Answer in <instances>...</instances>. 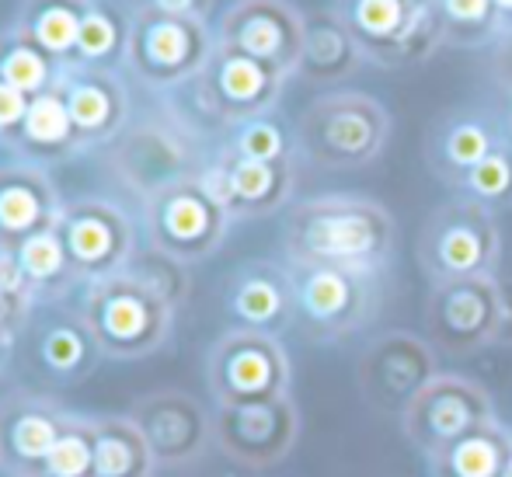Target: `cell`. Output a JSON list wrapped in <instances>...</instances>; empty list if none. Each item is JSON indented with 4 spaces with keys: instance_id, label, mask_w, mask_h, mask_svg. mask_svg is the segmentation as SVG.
Returning <instances> with one entry per match:
<instances>
[{
    "instance_id": "ab89813d",
    "label": "cell",
    "mask_w": 512,
    "mask_h": 477,
    "mask_svg": "<svg viewBox=\"0 0 512 477\" xmlns=\"http://www.w3.org/2000/svg\"><path fill=\"white\" fill-rule=\"evenodd\" d=\"M32 303L18 300V296H11L4 286H0V331L11 338H21L25 335V328L32 324Z\"/></svg>"
},
{
    "instance_id": "f1b7e54d",
    "label": "cell",
    "mask_w": 512,
    "mask_h": 477,
    "mask_svg": "<svg viewBox=\"0 0 512 477\" xmlns=\"http://www.w3.org/2000/svg\"><path fill=\"white\" fill-rule=\"evenodd\" d=\"M335 11L342 14L356 42L363 46L366 63L391 70L394 49H398L411 18V7L405 0H338Z\"/></svg>"
},
{
    "instance_id": "60d3db41",
    "label": "cell",
    "mask_w": 512,
    "mask_h": 477,
    "mask_svg": "<svg viewBox=\"0 0 512 477\" xmlns=\"http://www.w3.org/2000/svg\"><path fill=\"white\" fill-rule=\"evenodd\" d=\"M140 7H150V11H157V14H171V18L209 21L216 0H140Z\"/></svg>"
},
{
    "instance_id": "7402d4cb",
    "label": "cell",
    "mask_w": 512,
    "mask_h": 477,
    "mask_svg": "<svg viewBox=\"0 0 512 477\" xmlns=\"http://www.w3.org/2000/svg\"><path fill=\"white\" fill-rule=\"evenodd\" d=\"M227 314L234 328L265 331V335H283L297 321V296H293V276L286 262L255 258L244 262L227 279Z\"/></svg>"
},
{
    "instance_id": "4dcf8cb0",
    "label": "cell",
    "mask_w": 512,
    "mask_h": 477,
    "mask_svg": "<svg viewBox=\"0 0 512 477\" xmlns=\"http://www.w3.org/2000/svg\"><path fill=\"white\" fill-rule=\"evenodd\" d=\"M91 436H95V477H154L161 471L129 415H91Z\"/></svg>"
},
{
    "instance_id": "f546056e",
    "label": "cell",
    "mask_w": 512,
    "mask_h": 477,
    "mask_svg": "<svg viewBox=\"0 0 512 477\" xmlns=\"http://www.w3.org/2000/svg\"><path fill=\"white\" fill-rule=\"evenodd\" d=\"M18 262H21V269H25L28 286H32L39 307H46V303H63L84 289L81 276H77L74 265H70L67 244H63L56 227L39 230V234H32L28 241H21Z\"/></svg>"
},
{
    "instance_id": "bcb514c9",
    "label": "cell",
    "mask_w": 512,
    "mask_h": 477,
    "mask_svg": "<svg viewBox=\"0 0 512 477\" xmlns=\"http://www.w3.org/2000/svg\"><path fill=\"white\" fill-rule=\"evenodd\" d=\"M502 477H512V457H509V467H506V474H502Z\"/></svg>"
},
{
    "instance_id": "e575fe53",
    "label": "cell",
    "mask_w": 512,
    "mask_h": 477,
    "mask_svg": "<svg viewBox=\"0 0 512 477\" xmlns=\"http://www.w3.org/2000/svg\"><path fill=\"white\" fill-rule=\"evenodd\" d=\"M32 477H95V436H91V415L74 411L49 450V457L39 464Z\"/></svg>"
},
{
    "instance_id": "4fadbf2b",
    "label": "cell",
    "mask_w": 512,
    "mask_h": 477,
    "mask_svg": "<svg viewBox=\"0 0 512 477\" xmlns=\"http://www.w3.org/2000/svg\"><path fill=\"white\" fill-rule=\"evenodd\" d=\"M300 439V408L293 397L251 404H213V443L248 471L279 467Z\"/></svg>"
},
{
    "instance_id": "d6a6232c",
    "label": "cell",
    "mask_w": 512,
    "mask_h": 477,
    "mask_svg": "<svg viewBox=\"0 0 512 477\" xmlns=\"http://www.w3.org/2000/svg\"><path fill=\"white\" fill-rule=\"evenodd\" d=\"M443 21L446 46L453 49H478L495 46L502 35V21L495 14L492 0H432Z\"/></svg>"
},
{
    "instance_id": "4316f807",
    "label": "cell",
    "mask_w": 512,
    "mask_h": 477,
    "mask_svg": "<svg viewBox=\"0 0 512 477\" xmlns=\"http://www.w3.org/2000/svg\"><path fill=\"white\" fill-rule=\"evenodd\" d=\"M91 0H25L7 35L53 56L60 67L74 63L77 35Z\"/></svg>"
},
{
    "instance_id": "7dc6e473",
    "label": "cell",
    "mask_w": 512,
    "mask_h": 477,
    "mask_svg": "<svg viewBox=\"0 0 512 477\" xmlns=\"http://www.w3.org/2000/svg\"><path fill=\"white\" fill-rule=\"evenodd\" d=\"M509 126H512V115H509Z\"/></svg>"
},
{
    "instance_id": "f35d334b",
    "label": "cell",
    "mask_w": 512,
    "mask_h": 477,
    "mask_svg": "<svg viewBox=\"0 0 512 477\" xmlns=\"http://www.w3.org/2000/svg\"><path fill=\"white\" fill-rule=\"evenodd\" d=\"M28 95H21L18 88H11V84L0 81V143H7L14 133H18V126L25 122V112H28Z\"/></svg>"
},
{
    "instance_id": "ac0fdd59",
    "label": "cell",
    "mask_w": 512,
    "mask_h": 477,
    "mask_svg": "<svg viewBox=\"0 0 512 477\" xmlns=\"http://www.w3.org/2000/svg\"><path fill=\"white\" fill-rule=\"evenodd\" d=\"M206 192L230 213V220H262L290 206L297 192V161H251L227 147L209 154L199 175Z\"/></svg>"
},
{
    "instance_id": "603a6c76",
    "label": "cell",
    "mask_w": 512,
    "mask_h": 477,
    "mask_svg": "<svg viewBox=\"0 0 512 477\" xmlns=\"http://www.w3.org/2000/svg\"><path fill=\"white\" fill-rule=\"evenodd\" d=\"M63 202L49 168L32 161L0 164V248L18 251L32 234L56 227Z\"/></svg>"
},
{
    "instance_id": "83f0119b",
    "label": "cell",
    "mask_w": 512,
    "mask_h": 477,
    "mask_svg": "<svg viewBox=\"0 0 512 477\" xmlns=\"http://www.w3.org/2000/svg\"><path fill=\"white\" fill-rule=\"evenodd\" d=\"M512 457V429L502 418L478 425L429 457L432 477H502Z\"/></svg>"
},
{
    "instance_id": "6da1fadb",
    "label": "cell",
    "mask_w": 512,
    "mask_h": 477,
    "mask_svg": "<svg viewBox=\"0 0 512 477\" xmlns=\"http://www.w3.org/2000/svg\"><path fill=\"white\" fill-rule=\"evenodd\" d=\"M394 244L398 223L391 209L366 195H314L293 202L283 220V255L290 265H335L384 276Z\"/></svg>"
},
{
    "instance_id": "52a82bcc",
    "label": "cell",
    "mask_w": 512,
    "mask_h": 477,
    "mask_svg": "<svg viewBox=\"0 0 512 477\" xmlns=\"http://www.w3.org/2000/svg\"><path fill=\"white\" fill-rule=\"evenodd\" d=\"M105 150L112 175L140 195V202L168 189V185L196 178L209 164L199 133L175 112L168 119H161V115H150L140 122L129 119V126Z\"/></svg>"
},
{
    "instance_id": "e0dca14e",
    "label": "cell",
    "mask_w": 512,
    "mask_h": 477,
    "mask_svg": "<svg viewBox=\"0 0 512 477\" xmlns=\"http://www.w3.org/2000/svg\"><path fill=\"white\" fill-rule=\"evenodd\" d=\"M126 415L143 432L161 471L199 464L209 446H216L213 408H206L189 390L164 387L154 390V394H143L140 401H133Z\"/></svg>"
},
{
    "instance_id": "2e32d148",
    "label": "cell",
    "mask_w": 512,
    "mask_h": 477,
    "mask_svg": "<svg viewBox=\"0 0 512 477\" xmlns=\"http://www.w3.org/2000/svg\"><path fill=\"white\" fill-rule=\"evenodd\" d=\"M213 28L216 42L279 70L283 77H297L307 14L293 0H234Z\"/></svg>"
},
{
    "instance_id": "1f68e13d",
    "label": "cell",
    "mask_w": 512,
    "mask_h": 477,
    "mask_svg": "<svg viewBox=\"0 0 512 477\" xmlns=\"http://www.w3.org/2000/svg\"><path fill=\"white\" fill-rule=\"evenodd\" d=\"M129 21H133V14L115 11L105 0H91L81 21V35H77L74 63H81V67L122 70L126 42H129Z\"/></svg>"
},
{
    "instance_id": "836d02e7",
    "label": "cell",
    "mask_w": 512,
    "mask_h": 477,
    "mask_svg": "<svg viewBox=\"0 0 512 477\" xmlns=\"http://www.w3.org/2000/svg\"><path fill=\"white\" fill-rule=\"evenodd\" d=\"M60 70V63L42 53V49L28 46V42L14 39L7 32L0 35V81L18 88L21 95H46L60 81Z\"/></svg>"
},
{
    "instance_id": "7c38bea8",
    "label": "cell",
    "mask_w": 512,
    "mask_h": 477,
    "mask_svg": "<svg viewBox=\"0 0 512 477\" xmlns=\"http://www.w3.org/2000/svg\"><path fill=\"white\" fill-rule=\"evenodd\" d=\"M499 310V276L439 283L429 289L422 307L425 338L443 356H478L499 342Z\"/></svg>"
},
{
    "instance_id": "9c48e42d",
    "label": "cell",
    "mask_w": 512,
    "mask_h": 477,
    "mask_svg": "<svg viewBox=\"0 0 512 477\" xmlns=\"http://www.w3.org/2000/svg\"><path fill=\"white\" fill-rule=\"evenodd\" d=\"M199 175L168 185L140 202L143 244L182 265H199L216 255L234 227L230 213L206 192Z\"/></svg>"
},
{
    "instance_id": "30bf717a",
    "label": "cell",
    "mask_w": 512,
    "mask_h": 477,
    "mask_svg": "<svg viewBox=\"0 0 512 477\" xmlns=\"http://www.w3.org/2000/svg\"><path fill=\"white\" fill-rule=\"evenodd\" d=\"M293 363L279 335L230 328L206 352V390L213 404H251L290 397Z\"/></svg>"
},
{
    "instance_id": "cb8c5ba5",
    "label": "cell",
    "mask_w": 512,
    "mask_h": 477,
    "mask_svg": "<svg viewBox=\"0 0 512 477\" xmlns=\"http://www.w3.org/2000/svg\"><path fill=\"white\" fill-rule=\"evenodd\" d=\"M363 63V46L335 7H321V11L307 14L297 77H304L307 84H342L352 74H359Z\"/></svg>"
},
{
    "instance_id": "8992f818",
    "label": "cell",
    "mask_w": 512,
    "mask_h": 477,
    "mask_svg": "<svg viewBox=\"0 0 512 477\" xmlns=\"http://www.w3.org/2000/svg\"><path fill=\"white\" fill-rule=\"evenodd\" d=\"M213 49L216 28L209 21L171 18V14H157L150 7H136L133 21H129L122 70L157 95H175L178 88L203 74Z\"/></svg>"
},
{
    "instance_id": "5b68a950",
    "label": "cell",
    "mask_w": 512,
    "mask_h": 477,
    "mask_svg": "<svg viewBox=\"0 0 512 477\" xmlns=\"http://www.w3.org/2000/svg\"><path fill=\"white\" fill-rule=\"evenodd\" d=\"M415 258L429 286L453 283V279L499 276L502 262V230L492 209L481 202L453 195L436 206L422 223L415 244Z\"/></svg>"
},
{
    "instance_id": "d4e9b609",
    "label": "cell",
    "mask_w": 512,
    "mask_h": 477,
    "mask_svg": "<svg viewBox=\"0 0 512 477\" xmlns=\"http://www.w3.org/2000/svg\"><path fill=\"white\" fill-rule=\"evenodd\" d=\"M7 147L18 154V161H32L42 164V168L88 150L81 133H77L74 119H70V108L63 101L60 88H49L46 95H35L28 101L25 122L7 140Z\"/></svg>"
},
{
    "instance_id": "7a4b0ae2",
    "label": "cell",
    "mask_w": 512,
    "mask_h": 477,
    "mask_svg": "<svg viewBox=\"0 0 512 477\" xmlns=\"http://www.w3.org/2000/svg\"><path fill=\"white\" fill-rule=\"evenodd\" d=\"M77 314L105 359H147L168 349L178 307L133 269L95 279L77 296Z\"/></svg>"
},
{
    "instance_id": "74e56055",
    "label": "cell",
    "mask_w": 512,
    "mask_h": 477,
    "mask_svg": "<svg viewBox=\"0 0 512 477\" xmlns=\"http://www.w3.org/2000/svg\"><path fill=\"white\" fill-rule=\"evenodd\" d=\"M446 46V35H443V21H439V11L432 0L425 4L411 7V18H408V28L401 35L398 49H394V63L391 70H401V67H418V63L432 60L439 49Z\"/></svg>"
},
{
    "instance_id": "7bdbcfd3",
    "label": "cell",
    "mask_w": 512,
    "mask_h": 477,
    "mask_svg": "<svg viewBox=\"0 0 512 477\" xmlns=\"http://www.w3.org/2000/svg\"><path fill=\"white\" fill-rule=\"evenodd\" d=\"M499 300L502 310H499V342L495 345H509L512 349V279L499 276Z\"/></svg>"
},
{
    "instance_id": "ee69618b",
    "label": "cell",
    "mask_w": 512,
    "mask_h": 477,
    "mask_svg": "<svg viewBox=\"0 0 512 477\" xmlns=\"http://www.w3.org/2000/svg\"><path fill=\"white\" fill-rule=\"evenodd\" d=\"M14 345H18V338H11V335H4V331H0V377H4L7 366H11Z\"/></svg>"
},
{
    "instance_id": "d6986e66",
    "label": "cell",
    "mask_w": 512,
    "mask_h": 477,
    "mask_svg": "<svg viewBox=\"0 0 512 477\" xmlns=\"http://www.w3.org/2000/svg\"><path fill=\"white\" fill-rule=\"evenodd\" d=\"M74 411L53 394L14 390L0 397V474L32 477L63 436Z\"/></svg>"
},
{
    "instance_id": "3957f363",
    "label": "cell",
    "mask_w": 512,
    "mask_h": 477,
    "mask_svg": "<svg viewBox=\"0 0 512 477\" xmlns=\"http://www.w3.org/2000/svg\"><path fill=\"white\" fill-rule=\"evenodd\" d=\"M297 154L324 171L373 164L391 140V112L366 91L338 88L317 95L297 119Z\"/></svg>"
},
{
    "instance_id": "8d00e7d4",
    "label": "cell",
    "mask_w": 512,
    "mask_h": 477,
    "mask_svg": "<svg viewBox=\"0 0 512 477\" xmlns=\"http://www.w3.org/2000/svg\"><path fill=\"white\" fill-rule=\"evenodd\" d=\"M457 195L481 202L492 213L512 209V140L492 150L474 171H467L464 182L457 185Z\"/></svg>"
},
{
    "instance_id": "44dd1931",
    "label": "cell",
    "mask_w": 512,
    "mask_h": 477,
    "mask_svg": "<svg viewBox=\"0 0 512 477\" xmlns=\"http://www.w3.org/2000/svg\"><path fill=\"white\" fill-rule=\"evenodd\" d=\"M60 88L63 101L70 108L77 133H81L84 147L98 150L108 147L122 129L133 119L129 108V88L122 70H105V67H81V63H67L60 70Z\"/></svg>"
},
{
    "instance_id": "9a60e30c",
    "label": "cell",
    "mask_w": 512,
    "mask_h": 477,
    "mask_svg": "<svg viewBox=\"0 0 512 477\" xmlns=\"http://www.w3.org/2000/svg\"><path fill=\"white\" fill-rule=\"evenodd\" d=\"M495 401L478 380L460 373H436L422 387V394L401 415V432L425 460L450 446L453 439L467 436L478 425L495 422Z\"/></svg>"
},
{
    "instance_id": "d590c367",
    "label": "cell",
    "mask_w": 512,
    "mask_h": 477,
    "mask_svg": "<svg viewBox=\"0 0 512 477\" xmlns=\"http://www.w3.org/2000/svg\"><path fill=\"white\" fill-rule=\"evenodd\" d=\"M220 147H227L237 157H251V161H297L300 157L297 140L286 133V126L276 115L241 122L237 129H230Z\"/></svg>"
},
{
    "instance_id": "ba28073f",
    "label": "cell",
    "mask_w": 512,
    "mask_h": 477,
    "mask_svg": "<svg viewBox=\"0 0 512 477\" xmlns=\"http://www.w3.org/2000/svg\"><path fill=\"white\" fill-rule=\"evenodd\" d=\"M290 276L297 296L293 324L310 342H338L356 335L384 307V276L335 265H290Z\"/></svg>"
},
{
    "instance_id": "8fae6325",
    "label": "cell",
    "mask_w": 512,
    "mask_h": 477,
    "mask_svg": "<svg viewBox=\"0 0 512 477\" xmlns=\"http://www.w3.org/2000/svg\"><path fill=\"white\" fill-rule=\"evenodd\" d=\"M56 230L84 286L122 272L143 248L140 223L133 220V213L105 195H81L63 202Z\"/></svg>"
},
{
    "instance_id": "5bb4252c",
    "label": "cell",
    "mask_w": 512,
    "mask_h": 477,
    "mask_svg": "<svg viewBox=\"0 0 512 477\" xmlns=\"http://www.w3.org/2000/svg\"><path fill=\"white\" fill-rule=\"evenodd\" d=\"M439 373V356L425 335L415 331H380L370 338L356 363V383L363 401L380 415H405L422 387Z\"/></svg>"
},
{
    "instance_id": "484cf974",
    "label": "cell",
    "mask_w": 512,
    "mask_h": 477,
    "mask_svg": "<svg viewBox=\"0 0 512 477\" xmlns=\"http://www.w3.org/2000/svg\"><path fill=\"white\" fill-rule=\"evenodd\" d=\"M102 349L95 345L91 331L84 328L81 314L46 317L35 331V363L56 383H81L102 366Z\"/></svg>"
},
{
    "instance_id": "f6af8a7d",
    "label": "cell",
    "mask_w": 512,
    "mask_h": 477,
    "mask_svg": "<svg viewBox=\"0 0 512 477\" xmlns=\"http://www.w3.org/2000/svg\"><path fill=\"white\" fill-rule=\"evenodd\" d=\"M495 4V14L502 21V32H512V0H492Z\"/></svg>"
},
{
    "instance_id": "b9f144b4",
    "label": "cell",
    "mask_w": 512,
    "mask_h": 477,
    "mask_svg": "<svg viewBox=\"0 0 512 477\" xmlns=\"http://www.w3.org/2000/svg\"><path fill=\"white\" fill-rule=\"evenodd\" d=\"M495 53H492V74L495 81L512 95V32H502L499 42H495Z\"/></svg>"
},
{
    "instance_id": "277c9868",
    "label": "cell",
    "mask_w": 512,
    "mask_h": 477,
    "mask_svg": "<svg viewBox=\"0 0 512 477\" xmlns=\"http://www.w3.org/2000/svg\"><path fill=\"white\" fill-rule=\"evenodd\" d=\"M286 81L290 77H283L279 70L265 67V63L216 42L203 74L175 91V95H185V105H189V112H175V115L182 122H189L196 133L199 126L230 133L241 122L262 119V115L276 112L279 98L286 91Z\"/></svg>"
},
{
    "instance_id": "ffe728a7",
    "label": "cell",
    "mask_w": 512,
    "mask_h": 477,
    "mask_svg": "<svg viewBox=\"0 0 512 477\" xmlns=\"http://www.w3.org/2000/svg\"><path fill=\"white\" fill-rule=\"evenodd\" d=\"M506 140H512V126L499 112L481 105L457 108L432 122L429 136H425V164L446 189L457 192L467 171L478 168Z\"/></svg>"
}]
</instances>
